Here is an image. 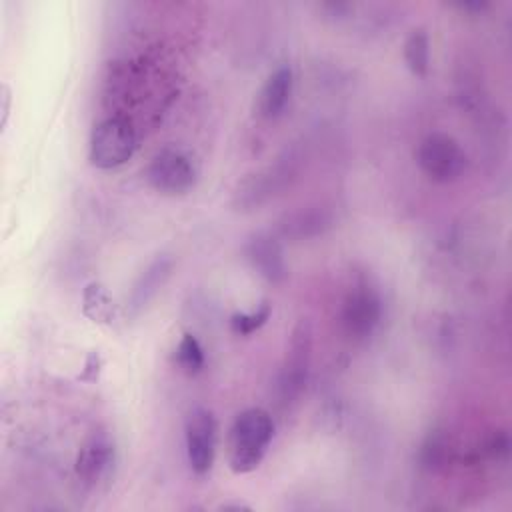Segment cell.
<instances>
[{"mask_svg":"<svg viewBox=\"0 0 512 512\" xmlns=\"http://www.w3.org/2000/svg\"><path fill=\"white\" fill-rule=\"evenodd\" d=\"M274 436V420L264 408H246L236 416L228 438V464L236 474L260 466Z\"/></svg>","mask_w":512,"mask_h":512,"instance_id":"6da1fadb","label":"cell"},{"mask_svg":"<svg viewBox=\"0 0 512 512\" xmlns=\"http://www.w3.org/2000/svg\"><path fill=\"white\" fill-rule=\"evenodd\" d=\"M138 146L132 124L122 116L100 120L90 134V162L96 168H116L132 158Z\"/></svg>","mask_w":512,"mask_h":512,"instance_id":"7a4b0ae2","label":"cell"},{"mask_svg":"<svg viewBox=\"0 0 512 512\" xmlns=\"http://www.w3.org/2000/svg\"><path fill=\"white\" fill-rule=\"evenodd\" d=\"M416 162L428 178L446 184L458 180L464 174L468 156L452 136L444 132H432L418 144Z\"/></svg>","mask_w":512,"mask_h":512,"instance_id":"3957f363","label":"cell"},{"mask_svg":"<svg viewBox=\"0 0 512 512\" xmlns=\"http://www.w3.org/2000/svg\"><path fill=\"white\" fill-rule=\"evenodd\" d=\"M198 178L196 162L178 148H164L150 160L146 180L150 186L168 196H180L194 188Z\"/></svg>","mask_w":512,"mask_h":512,"instance_id":"277c9868","label":"cell"},{"mask_svg":"<svg viewBox=\"0 0 512 512\" xmlns=\"http://www.w3.org/2000/svg\"><path fill=\"white\" fill-rule=\"evenodd\" d=\"M310 354H312V332L308 322H300L292 336H290V346L284 358V366L280 370L278 378V396L280 404L288 406L306 388L308 380V370H310Z\"/></svg>","mask_w":512,"mask_h":512,"instance_id":"5b68a950","label":"cell"},{"mask_svg":"<svg viewBox=\"0 0 512 512\" xmlns=\"http://www.w3.org/2000/svg\"><path fill=\"white\" fill-rule=\"evenodd\" d=\"M382 320V300L370 284L354 286L342 304V326L352 340H366Z\"/></svg>","mask_w":512,"mask_h":512,"instance_id":"8992f818","label":"cell"},{"mask_svg":"<svg viewBox=\"0 0 512 512\" xmlns=\"http://www.w3.org/2000/svg\"><path fill=\"white\" fill-rule=\"evenodd\" d=\"M216 418L208 408H194L184 426V438H186V456L190 462V468L196 474L210 472L216 456Z\"/></svg>","mask_w":512,"mask_h":512,"instance_id":"52a82bcc","label":"cell"},{"mask_svg":"<svg viewBox=\"0 0 512 512\" xmlns=\"http://www.w3.org/2000/svg\"><path fill=\"white\" fill-rule=\"evenodd\" d=\"M114 458H116V448L112 438L102 430L92 432L78 450L76 464H74L76 478L86 488H94L110 474L114 466Z\"/></svg>","mask_w":512,"mask_h":512,"instance_id":"ba28073f","label":"cell"},{"mask_svg":"<svg viewBox=\"0 0 512 512\" xmlns=\"http://www.w3.org/2000/svg\"><path fill=\"white\" fill-rule=\"evenodd\" d=\"M246 258L252 268L270 284H280L288 276L284 248L272 232H256L244 246Z\"/></svg>","mask_w":512,"mask_h":512,"instance_id":"9c48e42d","label":"cell"},{"mask_svg":"<svg viewBox=\"0 0 512 512\" xmlns=\"http://www.w3.org/2000/svg\"><path fill=\"white\" fill-rule=\"evenodd\" d=\"M172 270H174V260L166 254L154 258L144 268V272L136 278V282L132 284V290L128 294L126 308L132 316H138L156 298V294L168 282Z\"/></svg>","mask_w":512,"mask_h":512,"instance_id":"30bf717a","label":"cell"},{"mask_svg":"<svg viewBox=\"0 0 512 512\" xmlns=\"http://www.w3.org/2000/svg\"><path fill=\"white\" fill-rule=\"evenodd\" d=\"M292 84L294 76L290 66H278L264 82L260 94H258V114L266 120L278 118L284 108L288 106V100L292 96Z\"/></svg>","mask_w":512,"mask_h":512,"instance_id":"8fae6325","label":"cell"},{"mask_svg":"<svg viewBox=\"0 0 512 512\" xmlns=\"http://www.w3.org/2000/svg\"><path fill=\"white\" fill-rule=\"evenodd\" d=\"M286 176H288V168H284L282 164H276L274 168H268L266 172L246 178L236 192V204L242 208L260 206L266 198H270L274 194V190L282 184V180Z\"/></svg>","mask_w":512,"mask_h":512,"instance_id":"7c38bea8","label":"cell"},{"mask_svg":"<svg viewBox=\"0 0 512 512\" xmlns=\"http://www.w3.org/2000/svg\"><path fill=\"white\" fill-rule=\"evenodd\" d=\"M82 312L96 324H110L116 316V304L108 288L100 282L86 284L82 292Z\"/></svg>","mask_w":512,"mask_h":512,"instance_id":"4fadbf2b","label":"cell"},{"mask_svg":"<svg viewBox=\"0 0 512 512\" xmlns=\"http://www.w3.org/2000/svg\"><path fill=\"white\" fill-rule=\"evenodd\" d=\"M330 226V216L326 210H300L284 220L280 226L282 234L292 238H310L322 234Z\"/></svg>","mask_w":512,"mask_h":512,"instance_id":"5bb4252c","label":"cell"},{"mask_svg":"<svg viewBox=\"0 0 512 512\" xmlns=\"http://www.w3.org/2000/svg\"><path fill=\"white\" fill-rule=\"evenodd\" d=\"M404 60L412 74L426 76L430 66V40L424 28H416L404 42Z\"/></svg>","mask_w":512,"mask_h":512,"instance_id":"9a60e30c","label":"cell"},{"mask_svg":"<svg viewBox=\"0 0 512 512\" xmlns=\"http://www.w3.org/2000/svg\"><path fill=\"white\" fill-rule=\"evenodd\" d=\"M174 360L180 366V370L190 374V376L202 372V368L206 364V356H204L202 344L198 342V338L194 334L186 332L180 338V342H178V346L174 350Z\"/></svg>","mask_w":512,"mask_h":512,"instance_id":"2e32d148","label":"cell"},{"mask_svg":"<svg viewBox=\"0 0 512 512\" xmlns=\"http://www.w3.org/2000/svg\"><path fill=\"white\" fill-rule=\"evenodd\" d=\"M270 314H272V308L268 302H262L258 308L250 312H236L230 318V330L238 336H250L268 322Z\"/></svg>","mask_w":512,"mask_h":512,"instance_id":"e0dca14e","label":"cell"},{"mask_svg":"<svg viewBox=\"0 0 512 512\" xmlns=\"http://www.w3.org/2000/svg\"><path fill=\"white\" fill-rule=\"evenodd\" d=\"M448 452H450V446H448L446 436L440 432H434L422 444L420 458H422V464L432 470V468L444 466V462L448 460Z\"/></svg>","mask_w":512,"mask_h":512,"instance_id":"ac0fdd59","label":"cell"},{"mask_svg":"<svg viewBox=\"0 0 512 512\" xmlns=\"http://www.w3.org/2000/svg\"><path fill=\"white\" fill-rule=\"evenodd\" d=\"M100 366H102L100 356H98L96 352H92V354L88 356V360H86V368H84V372H82L78 378H80V380H88V382L96 380V378H98V372H100Z\"/></svg>","mask_w":512,"mask_h":512,"instance_id":"d6986e66","label":"cell"},{"mask_svg":"<svg viewBox=\"0 0 512 512\" xmlns=\"http://www.w3.org/2000/svg\"><path fill=\"white\" fill-rule=\"evenodd\" d=\"M320 8H322L324 12H328V16L342 18V16H348L354 6L348 4V2H326V4H322Z\"/></svg>","mask_w":512,"mask_h":512,"instance_id":"ffe728a7","label":"cell"},{"mask_svg":"<svg viewBox=\"0 0 512 512\" xmlns=\"http://www.w3.org/2000/svg\"><path fill=\"white\" fill-rule=\"evenodd\" d=\"M0 102H2L0 126L4 128L6 122H8V114H10V88H8V84H2V88H0Z\"/></svg>","mask_w":512,"mask_h":512,"instance_id":"44dd1931","label":"cell"},{"mask_svg":"<svg viewBox=\"0 0 512 512\" xmlns=\"http://www.w3.org/2000/svg\"><path fill=\"white\" fill-rule=\"evenodd\" d=\"M460 10L466 12H484L488 8V2H480V0H472V2H458L456 4Z\"/></svg>","mask_w":512,"mask_h":512,"instance_id":"7402d4cb","label":"cell"}]
</instances>
